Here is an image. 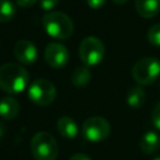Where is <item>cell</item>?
Returning <instances> with one entry per match:
<instances>
[{"label": "cell", "instance_id": "obj_1", "mask_svg": "<svg viewBox=\"0 0 160 160\" xmlns=\"http://www.w3.org/2000/svg\"><path fill=\"white\" fill-rule=\"evenodd\" d=\"M29 84V74L24 66L16 62H6L0 66V89L9 94L21 92Z\"/></svg>", "mask_w": 160, "mask_h": 160}, {"label": "cell", "instance_id": "obj_2", "mask_svg": "<svg viewBox=\"0 0 160 160\" xmlns=\"http://www.w3.org/2000/svg\"><path fill=\"white\" fill-rule=\"evenodd\" d=\"M42 25L46 32L60 40H65L71 36L74 31L72 20L61 11H49L42 16Z\"/></svg>", "mask_w": 160, "mask_h": 160}, {"label": "cell", "instance_id": "obj_3", "mask_svg": "<svg viewBox=\"0 0 160 160\" xmlns=\"http://www.w3.org/2000/svg\"><path fill=\"white\" fill-rule=\"evenodd\" d=\"M31 154L35 160H56L59 155V145L52 135L45 131L36 132L30 144Z\"/></svg>", "mask_w": 160, "mask_h": 160}, {"label": "cell", "instance_id": "obj_4", "mask_svg": "<svg viewBox=\"0 0 160 160\" xmlns=\"http://www.w3.org/2000/svg\"><path fill=\"white\" fill-rule=\"evenodd\" d=\"M131 75L139 85H150L160 75V61L156 58H142L134 64Z\"/></svg>", "mask_w": 160, "mask_h": 160}, {"label": "cell", "instance_id": "obj_5", "mask_svg": "<svg viewBox=\"0 0 160 160\" xmlns=\"http://www.w3.org/2000/svg\"><path fill=\"white\" fill-rule=\"evenodd\" d=\"M105 55L104 42L96 36L85 38L79 46V56L86 66L98 65Z\"/></svg>", "mask_w": 160, "mask_h": 160}, {"label": "cell", "instance_id": "obj_6", "mask_svg": "<svg viewBox=\"0 0 160 160\" xmlns=\"http://www.w3.org/2000/svg\"><path fill=\"white\" fill-rule=\"evenodd\" d=\"M29 99L40 106L50 105L56 96V89L54 84L48 79H36L34 80L28 89Z\"/></svg>", "mask_w": 160, "mask_h": 160}, {"label": "cell", "instance_id": "obj_7", "mask_svg": "<svg viewBox=\"0 0 160 160\" xmlns=\"http://www.w3.org/2000/svg\"><path fill=\"white\" fill-rule=\"evenodd\" d=\"M111 131L109 121L102 116H91L86 119L82 124L81 132L84 138L92 142H99L105 140Z\"/></svg>", "mask_w": 160, "mask_h": 160}, {"label": "cell", "instance_id": "obj_8", "mask_svg": "<svg viewBox=\"0 0 160 160\" xmlns=\"http://www.w3.org/2000/svg\"><path fill=\"white\" fill-rule=\"evenodd\" d=\"M44 58L48 65L51 68H62L69 60V50L60 42H50L45 48Z\"/></svg>", "mask_w": 160, "mask_h": 160}, {"label": "cell", "instance_id": "obj_9", "mask_svg": "<svg viewBox=\"0 0 160 160\" xmlns=\"http://www.w3.org/2000/svg\"><path fill=\"white\" fill-rule=\"evenodd\" d=\"M14 55L22 64H32L38 58V50L32 42L21 39L14 46Z\"/></svg>", "mask_w": 160, "mask_h": 160}, {"label": "cell", "instance_id": "obj_10", "mask_svg": "<svg viewBox=\"0 0 160 160\" xmlns=\"http://www.w3.org/2000/svg\"><path fill=\"white\" fill-rule=\"evenodd\" d=\"M140 149L146 155H152L160 149V136L155 131H146L140 139Z\"/></svg>", "mask_w": 160, "mask_h": 160}, {"label": "cell", "instance_id": "obj_11", "mask_svg": "<svg viewBox=\"0 0 160 160\" xmlns=\"http://www.w3.org/2000/svg\"><path fill=\"white\" fill-rule=\"evenodd\" d=\"M135 9L142 18H154L160 11V0H135Z\"/></svg>", "mask_w": 160, "mask_h": 160}, {"label": "cell", "instance_id": "obj_12", "mask_svg": "<svg viewBox=\"0 0 160 160\" xmlns=\"http://www.w3.org/2000/svg\"><path fill=\"white\" fill-rule=\"evenodd\" d=\"M20 111L18 100L12 96H5L0 100V116L5 120H12Z\"/></svg>", "mask_w": 160, "mask_h": 160}, {"label": "cell", "instance_id": "obj_13", "mask_svg": "<svg viewBox=\"0 0 160 160\" xmlns=\"http://www.w3.org/2000/svg\"><path fill=\"white\" fill-rule=\"evenodd\" d=\"M56 128H58L59 134L66 139H74V138H76V135L79 132V128H78L76 122L70 116H61L58 120Z\"/></svg>", "mask_w": 160, "mask_h": 160}, {"label": "cell", "instance_id": "obj_14", "mask_svg": "<svg viewBox=\"0 0 160 160\" xmlns=\"http://www.w3.org/2000/svg\"><path fill=\"white\" fill-rule=\"evenodd\" d=\"M145 99H146V94L141 86L131 88L126 95V102L132 109H138L142 106V104L145 102Z\"/></svg>", "mask_w": 160, "mask_h": 160}, {"label": "cell", "instance_id": "obj_15", "mask_svg": "<svg viewBox=\"0 0 160 160\" xmlns=\"http://www.w3.org/2000/svg\"><path fill=\"white\" fill-rule=\"evenodd\" d=\"M90 79H91V72L86 65L78 66L71 74V82L78 88L85 86L90 81Z\"/></svg>", "mask_w": 160, "mask_h": 160}, {"label": "cell", "instance_id": "obj_16", "mask_svg": "<svg viewBox=\"0 0 160 160\" xmlns=\"http://www.w3.org/2000/svg\"><path fill=\"white\" fill-rule=\"evenodd\" d=\"M16 12V8L10 0H0V22L10 21Z\"/></svg>", "mask_w": 160, "mask_h": 160}, {"label": "cell", "instance_id": "obj_17", "mask_svg": "<svg viewBox=\"0 0 160 160\" xmlns=\"http://www.w3.org/2000/svg\"><path fill=\"white\" fill-rule=\"evenodd\" d=\"M146 38H148V40L151 45L160 46V22L154 24L152 26H150V29L148 30Z\"/></svg>", "mask_w": 160, "mask_h": 160}, {"label": "cell", "instance_id": "obj_18", "mask_svg": "<svg viewBox=\"0 0 160 160\" xmlns=\"http://www.w3.org/2000/svg\"><path fill=\"white\" fill-rule=\"evenodd\" d=\"M151 122H152V125L158 130H160V101L152 109V112H151Z\"/></svg>", "mask_w": 160, "mask_h": 160}, {"label": "cell", "instance_id": "obj_19", "mask_svg": "<svg viewBox=\"0 0 160 160\" xmlns=\"http://www.w3.org/2000/svg\"><path fill=\"white\" fill-rule=\"evenodd\" d=\"M39 2L44 10H51L58 5L59 0H39Z\"/></svg>", "mask_w": 160, "mask_h": 160}, {"label": "cell", "instance_id": "obj_20", "mask_svg": "<svg viewBox=\"0 0 160 160\" xmlns=\"http://www.w3.org/2000/svg\"><path fill=\"white\" fill-rule=\"evenodd\" d=\"M105 1H106V0H86L88 5H89L90 8H92V9H99V8H101V6L105 4Z\"/></svg>", "mask_w": 160, "mask_h": 160}, {"label": "cell", "instance_id": "obj_21", "mask_svg": "<svg viewBox=\"0 0 160 160\" xmlns=\"http://www.w3.org/2000/svg\"><path fill=\"white\" fill-rule=\"evenodd\" d=\"M38 0H16V4L21 8H30Z\"/></svg>", "mask_w": 160, "mask_h": 160}, {"label": "cell", "instance_id": "obj_22", "mask_svg": "<svg viewBox=\"0 0 160 160\" xmlns=\"http://www.w3.org/2000/svg\"><path fill=\"white\" fill-rule=\"evenodd\" d=\"M70 160H91L86 154H82V152H78V154H74Z\"/></svg>", "mask_w": 160, "mask_h": 160}, {"label": "cell", "instance_id": "obj_23", "mask_svg": "<svg viewBox=\"0 0 160 160\" xmlns=\"http://www.w3.org/2000/svg\"><path fill=\"white\" fill-rule=\"evenodd\" d=\"M112 1H114L115 4H120V5H121V4H125V2H128V0H112Z\"/></svg>", "mask_w": 160, "mask_h": 160}, {"label": "cell", "instance_id": "obj_24", "mask_svg": "<svg viewBox=\"0 0 160 160\" xmlns=\"http://www.w3.org/2000/svg\"><path fill=\"white\" fill-rule=\"evenodd\" d=\"M4 134V129H2V126H0V136Z\"/></svg>", "mask_w": 160, "mask_h": 160}, {"label": "cell", "instance_id": "obj_25", "mask_svg": "<svg viewBox=\"0 0 160 160\" xmlns=\"http://www.w3.org/2000/svg\"><path fill=\"white\" fill-rule=\"evenodd\" d=\"M152 160H160V156H156V158H154Z\"/></svg>", "mask_w": 160, "mask_h": 160}]
</instances>
